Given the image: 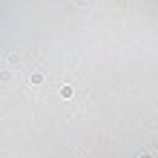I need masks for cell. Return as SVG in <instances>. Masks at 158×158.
Wrapping results in <instances>:
<instances>
[{"label": "cell", "instance_id": "6da1fadb", "mask_svg": "<svg viewBox=\"0 0 158 158\" xmlns=\"http://www.w3.org/2000/svg\"><path fill=\"white\" fill-rule=\"evenodd\" d=\"M60 95L63 98H72V95H75V89H72V86H60Z\"/></svg>", "mask_w": 158, "mask_h": 158}, {"label": "cell", "instance_id": "7a4b0ae2", "mask_svg": "<svg viewBox=\"0 0 158 158\" xmlns=\"http://www.w3.org/2000/svg\"><path fill=\"white\" fill-rule=\"evenodd\" d=\"M29 81H32V86H38V83H43V75H40V72H35Z\"/></svg>", "mask_w": 158, "mask_h": 158}, {"label": "cell", "instance_id": "3957f363", "mask_svg": "<svg viewBox=\"0 0 158 158\" xmlns=\"http://www.w3.org/2000/svg\"><path fill=\"white\" fill-rule=\"evenodd\" d=\"M138 158H152V155H150V152H141V155H138Z\"/></svg>", "mask_w": 158, "mask_h": 158}]
</instances>
